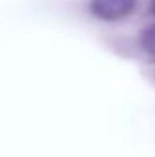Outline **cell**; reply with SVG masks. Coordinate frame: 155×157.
Wrapping results in <instances>:
<instances>
[{
	"label": "cell",
	"mask_w": 155,
	"mask_h": 157,
	"mask_svg": "<svg viewBox=\"0 0 155 157\" xmlns=\"http://www.w3.org/2000/svg\"><path fill=\"white\" fill-rule=\"evenodd\" d=\"M135 7V0H91L89 9L97 18L119 20L128 17Z\"/></svg>",
	"instance_id": "cell-1"
},
{
	"label": "cell",
	"mask_w": 155,
	"mask_h": 157,
	"mask_svg": "<svg viewBox=\"0 0 155 157\" xmlns=\"http://www.w3.org/2000/svg\"><path fill=\"white\" fill-rule=\"evenodd\" d=\"M150 7H152V13H155V0H152V4H150Z\"/></svg>",
	"instance_id": "cell-3"
},
{
	"label": "cell",
	"mask_w": 155,
	"mask_h": 157,
	"mask_svg": "<svg viewBox=\"0 0 155 157\" xmlns=\"http://www.w3.org/2000/svg\"><path fill=\"white\" fill-rule=\"evenodd\" d=\"M141 46L146 53L153 55L155 57V26H150L148 29L142 31L141 35Z\"/></svg>",
	"instance_id": "cell-2"
}]
</instances>
